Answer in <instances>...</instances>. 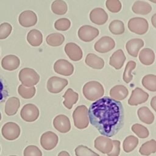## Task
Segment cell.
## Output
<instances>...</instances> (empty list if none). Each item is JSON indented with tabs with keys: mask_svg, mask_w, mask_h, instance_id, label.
Wrapping results in <instances>:
<instances>
[{
	"mask_svg": "<svg viewBox=\"0 0 156 156\" xmlns=\"http://www.w3.org/2000/svg\"><path fill=\"white\" fill-rule=\"evenodd\" d=\"M108 28L110 31L115 35H121L123 34L125 30L123 22L118 20L112 21L110 23Z\"/></svg>",
	"mask_w": 156,
	"mask_h": 156,
	"instance_id": "e575fe53",
	"label": "cell"
},
{
	"mask_svg": "<svg viewBox=\"0 0 156 156\" xmlns=\"http://www.w3.org/2000/svg\"><path fill=\"white\" fill-rule=\"evenodd\" d=\"M18 77L22 85L26 87H34L40 80L39 74L34 69L30 68H24L21 69Z\"/></svg>",
	"mask_w": 156,
	"mask_h": 156,
	"instance_id": "3957f363",
	"label": "cell"
},
{
	"mask_svg": "<svg viewBox=\"0 0 156 156\" xmlns=\"http://www.w3.org/2000/svg\"><path fill=\"white\" fill-rule=\"evenodd\" d=\"M9 96V91L2 79L0 77V104L4 102Z\"/></svg>",
	"mask_w": 156,
	"mask_h": 156,
	"instance_id": "ee69618b",
	"label": "cell"
},
{
	"mask_svg": "<svg viewBox=\"0 0 156 156\" xmlns=\"http://www.w3.org/2000/svg\"><path fill=\"white\" fill-rule=\"evenodd\" d=\"M151 105L154 110H156V108H155V107H156V96L153 97V98L152 99V100L151 101Z\"/></svg>",
	"mask_w": 156,
	"mask_h": 156,
	"instance_id": "bcb514c9",
	"label": "cell"
},
{
	"mask_svg": "<svg viewBox=\"0 0 156 156\" xmlns=\"http://www.w3.org/2000/svg\"><path fill=\"white\" fill-rule=\"evenodd\" d=\"M115 47V42L113 38L108 36L101 37L94 44V49L100 53H105L110 51Z\"/></svg>",
	"mask_w": 156,
	"mask_h": 156,
	"instance_id": "7c38bea8",
	"label": "cell"
},
{
	"mask_svg": "<svg viewBox=\"0 0 156 156\" xmlns=\"http://www.w3.org/2000/svg\"><path fill=\"white\" fill-rule=\"evenodd\" d=\"M21 130L20 126L15 122H8L5 123L1 129L2 136L9 141L17 139L20 135Z\"/></svg>",
	"mask_w": 156,
	"mask_h": 156,
	"instance_id": "8992f818",
	"label": "cell"
},
{
	"mask_svg": "<svg viewBox=\"0 0 156 156\" xmlns=\"http://www.w3.org/2000/svg\"><path fill=\"white\" fill-rule=\"evenodd\" d=\"M132 130L140 138H146L149 136L148 129L140 124H135L132 126Z\"/></svg>",
	"mask_w": 156,
	"mask_h": 156,
	"instance_id": "74e56055",
	"label": "cell"
},
{
	"mask_svg": "<svg viewBox=\"0 0 156 156\" xmlns=\"http://www.w3.org/2000/svg\"><path fill=\"white\" fill-rule=\"evenodd\" d=\"M129 91L127 88L122 85H117L112 87L110 90V96L112 99L116 101L124 99L128 95Z\"/></svg>",
	"mask_w": 156,
	"mask_h": 156,
	"instance_id": "7402d4cb",
	"label": "cell"
},
{
	"mask_svg": "<svg viewBox=\"0 0 156 156\" xmlns=\"http://www.w3.org/2000/svg\"><path fill=\"white\" fill-rule=\"evenodd\" d=\"M65 41V37L60 33H54L48 35L46 37V41L51 46H58L63 44Z\"/></svg>",
	"mask_w": 156,
	"mask_h": 156,
	"instance_id": "f546056e",
	"label": "cell"
},
{
	"mask_svg": "<svg viewBox=\"0 0 156 156\" xmlns=\"http://www.w3.org/2000/svg\"><path fill=\"white\" fill-rule=\"evenodd\" d=\"M54 70L58 74L69 76L73 73L74 66L66 60L58 59L54 64Z\"/></svg>",
	"mask_w": 156,
	"mask_h": 156,
	"instance_id": "8fae6325",
	"label": "cell"
},
{
	"mask_svg": "<svg viewBox=\"0 0 156 156\" xmlns=\"http://www.w3.org/2000/svg\"><path fill=\"white\" fill-rule=\"evenodd\" d=\"M20 64V58L15 55H7L4 57L1 60V66L7 71L16 69Z\"/></svg>",
	"mask_w": 156,
	"mask_h": 156,
	"instance_id": "d6986e66",
	"label": "cell"
},
{
	"mask_svg": "<svg viewBox=\"0 0 156 156\" xmlns=\"http://www.w3.org/2000/svg\"><path fill=\"white\" fill-rule=\"evenodd\" d=\"M68 82L66 79L53 76L50 77L47 82V89L52 93L61 92L68 85Z\"/></svg>",
	"mask_w": 156,
	"mask_h": 156,
	"instance_id": "9c48e42d",
	"label": "cell"
},
{
	"mask_svg": "<svg viewBox=\"0 0 156 156\" xmlns=\"http://www.w3.org/2000/svg\"><path fill=\"white\" fill-rule=\"evenodd\" d=\"M126 57L122 49H118L110 57L109 64L116 69H121L125 61Z\"/></svg>",
	"mask_w": 156,
	"mask_h": 156,
	"instance_id": "44dd1931",
	"label": "cell"
},
{
	"mask_svg": "<svg viewBox=\"0 0 156 156\" xmlns=\"http://www.w3.org/2000/svg\"><path fill=\"white\" fill-rule=\"evenodd\" d=\"M151 21H152V24L153 25V26L155 28L156 27V14H154L151 19Z\"/></svg>",
	"mask_w": 156,
	"mask_h": 156,
	"instance_id": "7dc6e473",
	"label": "cell"
},
{
	"mask_svg": "<svg viewBox=\"0 0 156 156\" xmlns=\"http://www.w3.org/2000/svg\"><path fill=\"white\" fill-rule=\"evenodd\" d=\"M20 106V99L16 97L9 98L5 104V113L8 116H12L16 113Z\"/></svg>",
	"mask_w": 156,
	"mask_h": 156,
	"instance_id": "cb8c5ba5",
	"label": "cell"
},
{
	"mask_svg": "<svg viewBox=\"0 0 156 156\" xmlns=\"http://www.w3.org/2000/svg\"><path fill=\"white\" fill-rule=\"evenodd\" d=\"M63 98L65 101L63 102V105L68 109H71L73 105L75 104L79 99V94L73 91L71 88H68L65 93Z\"/></svg>",
	"mask_w": 156,
	"mask_h": 156,
	"instance_id": "d4e9b609",
	"label": "cell"
},
{
	"mask_svg": "<svg viewBox=\"0 0 156 156\" xmlns=\"http://www.w3.org/2000/svg\"><path fill=\"white\" fill-rule=\"evenodd\" d=\"M75 154L76 156H99V154L83 145H79L75 149Z\"/></svg>",
	"mask_w": 156,
	"mask_h": 156,
	"instance_id": "f35d334b",
	"label": "cell"
},
{
	"mask_svg": "<svg viewBox=\"0 0 156 156\" xmlns=\"http://www.w3.org/2000/svg\"><path fill=\"white\" fill-rule=\"evenodd\" d=\"M128 28L135 34L143 35L148 30L149 24L147 21L143 18H132L128 22Z\"/></svg>",
	"mask_w": 156,
	"mask_h": 156,
	"instance_id": "5b68a950",
	"label": "cell"
},
{
	"mask_svg": "<svg viewBox=\"0 0 156 156\" xmlns=\"http://www.w3.org/2000/svg\"><path fill=\"white\" fill-rule=\"evenodd\" d=\"M12 26L8 23H4L0 25V40L7 38L11 34Z\"/></svg>",
	"mask_w": 156,
	"mask_h": 156,
	"instance_id": "7bdbcfd3",
	"label": "cell"
},
{
	"mask_svg": "<svg viewBox=\"0 0 156 156\" xmlns=\"http://www.w3.org/2000/svg\"><path fill=\"white\" fill-rule=\"evenodd\" d=\"M138 116L139 119L143 122L151 124L154 121V115L147 107H140L138 110Z\"/></svg>",
	"mask_w": 156,
	"mask_h": 156,
	"instance_id": "f1b7e54d",
	"label": "cell"
},
{
	"mask_svg": "<svg viewBox=\"0 0 156 156\" xmlns=\"http://www.w3.org/2000/svg\"><path fill=\"white\" fill-rule=\"evenodd\" d=\"M18 92L23 98L30 99L35 94L36 88L35 87H26L21 84L18 87Z\"/></svg>",
	"mask_w": 156,
	"mask_h": 156,
	"instance_id": "d590c367",
	"label": "cell"
},
{
	"mask_svg": "<svg viewBox=\"0 0 156 156\" xmlns=\"http://www.w3.org/2000/svg\"><path fill=\"white\" fill-rule=\"evenodd\" d=\"M18 21L23 27H32L36 24L37 22V16L36 13L32 10H25L20 13Z\"/></svg>",
	"mask_w": 156,
	"mask_h": 156,
	"instance_id": "5bb4252c",
	"label": "cell"
},
{
	"mask_svg": "<svg viewBox=\"0 0 156 156\" xmlns=\"http://www.w3.org/2000/svg\"><path fill=\"white\" fill-rule=\"evenodd\" d=\"M58 138L57 135L51 131H48L42 134L40 138V143L42 147L47 151L52 150L57 144Z\"/></svg>",
	"mask_w": 156,
	"mask_h": 156,
	"instance_id": "30bf717a",
	"label": "cell"
},
{
	"mask_svg": "<svg viewBox=\"0 0 156 156\" xmlns=\"http://www.w3.org/2000/svg\"><path fill=\"white\" fill-rule=\"evenodd\" d=\"M27 40L31 46H38L43 42V35L40 30L32 29L27 34Z\"/></svg>",
	"mask_w": 156,
	"mask_h": 156,
	"instance_id": "4316f807",
	"label": "cell"
},
{
	"mask_svg": "<svg viewBox=\"0 0 156 156\" xmlns=\"http://www.w3.org/2000/svg\"><path fill=\"white\" fill-rule=\"evenodd\" d=\"M138 139L133 135H129L127 136L123 141V149L128 153L130 152L135 149L138 144Z\"/></svg>",
	"mask_w": 156,
	"mask_h": 156,
	"instance_id": "836d02e7",
	"label": "cell"
},
{
	"mask_svg": "<svg viewBox=\"0 0 156 156\" xmlns=\"http://www.w3.org/2000/svg\"><path fill=\"white\" fill-rule=\"evenodd\" d=\"M139 60L144 65H151L155 60V54L150 48L143 49L139 54Z\"/></svg>",
	"mask_w": 156,
	"mask_h": 156,
	"instance_id": "484cf974",
	"label": "cell"
},
{
	"mask_svg": "<svg viewBox=\"0 0 156 156\" xmlns=\"http://www.w3.org/2000/svg\"><path fill=\"white\" fill-rule=\"evenodd\" d=\"M0 151H1V147H0Z\"/></svg>",
	"mask_w": 156,
	"mask_h": 156,
	"instance_id": "f5cc1de1",
	"label": "cell"
},
{
	"mask_svg": "<svg viewBox=\"0 0 156 156\" xmlns=\"http://www.w3.org/2000/svg\"><path fill=\"white\" fill-rule=\"evenodd\" d=\"M65 51L69 58L73 61H79L82 59L83 52L77 44L74 43H68L65 46Z\"/></svg>",
	"mask_w": 156,
	"mask_h": 156,
	"instance_id": "e0dca14e",
	"label": "cell"
},
{
	"mask_svg": "<svg viewBox=\"0 0 156 156\" xmlns=\"http://www.w3.org/2000/svg\"><path fill=\"white\" fill-rule=\"evenodd\" d=\"M149 94L143 91L141 88L136 87L132 92L131 96L128 100V104L130 105H137L143 104L148 99Z\"/></svg>",
	"mask_w": 156,
	"mask_h": 156,
	"instance_id": "4fadbf2b",
	"label": "cell"
},
{
	"mask_svg": "<svg viewBox=\"0 0 156 156\" xmlns=\"http://www.w3.org/2000/svg\"><path fill=\"white\" fill-rule=\"evenodd\" d=\"M1 119V112H0V121Z\"/></svg>",
	"mask_w": 156,
	"mask_h": 156,
	"instance_id": "f907efd6",
	"label": "cell"
},
{
	"mask_svg": "<svg viewBox=\"0 0 156 156\" xmlns=\"http://www.w3.org/2000/svg\"><path fill=\"white\" fill-rule=\"evenodd\" d=\"M23 155L24 156H42V152L37 146L29 145L24 149Z\"/></svg>",
	"mask_w": 156,
	"mask_h": 156,
	"instance_id": "b9f144b4",
	"label": "cell"
},
{
	"mask_svg": "<svg viewBox=\"0 0 156 156\" xmlns=\"http://www.w3.org/2000/svg\"><path fill=\"white\" fill-rule=\"evenodd\" d=\"M94 147L101 152L107 154L110 153L113 149V141L110 138L107 136H100L95 139Z\"/></svg>",
	"mask_w": 156,
	"mask_h": 156,
	"instance_id": "9a60e30c",
	"label": "cell"
},
{
	"mask_svg": "<svg viewBox=\"0 0 156 156\" xmlns=\"http://www.w3.org/2000/svg\"><path fill=\"white\" fill-rule=\"evenodd\" d=\"M82 92L87 99L93 101L102 97L104 89L101 83L97 81H90L83 85Z\"/></svg>",
	"mask_w": 156,
	"mask_h": 156,
	"instance_id": "7a4b0ae2",
	"label": "cell"
},
{
	"mask_svg": "<svg viewBox=\"0 0 156 156\" xmlns=\"http://www.w3.org/2000/svg\"><path fill=\"white\" fill-rule=\"evenodd\" d=\"M113 147L111 152L107 154L108 156H118L120 152V141L118 140H112Z\"/></svg>",
	"mask_w": 156,
	"mask_h": 156,
	"instance_id": "f6af8a7d",
	"label": "cell"
},
{
	"mask_svg": "<svg viewBox=\"0 0 156 156\" xmlns=\"http://www.w3.org/2000/svg\"><path fill=\"white\" fill-rule=\"evenodd\" d=\"M156 151V141L155 140H149L144 143L140 148L139 152L143 155L148 156Z\"/></svg>",
	"mask_w": 156,
	"mask_h": 156,
	"instance_id": "1f68e13d",
	"label": "cell"
},
{
	"mask_svg": "<svg viewBox=\"0 0 156 156\" xmlns=\"http://www.w3.org/2000/svg\"><path fill=\"white\" fill-rule=\"evenodd\" d=\"M55 129L61 133H67L71 129V123L69 118L64 115H58L53 120Z\"/></svg>",
	"mask_w": 156,
	"mask_h": 156,
	"instance_id": "2e32d148",
	"label": "cell"
},
{
	"mask_svg": "<svg viewBox=\"0 0 156 156\" xmlns=\"http://www.w3.org/2000/svg\"><path fill=\"white\" fill-rule=\"evenodd\" d=\"M105 5L107 9L112 13H118L122 8V4L119 0H107Z\"/></svg>",
	"mask_w": 156,
	"mask_h": 156,
	"instance_id": "ab89813d",
	"label": "cell"
},
{
	"mask_svg": "<svg viewBox=\"0 0 156 156\" xmlns=\"http://www.w3.org/2000/svg\"><path fill=\"white\" fill-rule=\"evenodd\" d=\"M136 67V63L134 61L130 60L127 63L126 66L124 73H123V80L128 83H129L133 79V76L132 74V71Z\"/></svg>",
	"mask_w": 156,
	"mask_h": 156,
	"instance_id": "8d00e7d4",
	"label": "cell"
},
{
	"mask_svg": "<svg viewBox=\"0 0 156 156\" xmlns=\"http://www.w3.org/2000/svg\"><path fill=\"white\" fill-rule=\"evenodd\" d=\"M57 156H70V155L68 152H66L65 151H61L60 152H59Z\"/></svg>",
	"mask_w": 156,
	"mask_h": 156,
	"instance_id": "c3c4849f",
	"label": "cell"
},
{
	"mask_svg": "<svg viewBox=\"0 0 156 156\" xmlns=\"http://www.w3.org/2000/svg\"><path fill=\"white\" fill-rule=\"evenodd\" d=\"M99 34V31L96 27L90 25L81 26L78 30L79 38L85 42H90L96 38Z\"/></svg>",
	"mask_w": 156,
	"mask_h": 156,
	"instance_id": "ba28073f",
	"label": "cell"
},
{
	"mask_svg": "<svg viewBox=\"0 0 156 156\" xmlns=\"http://www.w3.org/2000/svg\"><path fill=\"white\" fill-rule=\"evenodd\" d=\"M71 26V21L67 18H60L54 23L55 29L60 31L67 30Z\"/></svg>",
	"mask_w": 156,
	"mask_h": 156,
	"instance_id": "60d3db41",
	"label": "cell"
},
{
	"mask_svg": "<svg viewBox=\"0 0 156 156\" xmlns=\"http://www.w3.org/2000/svg\"><path fill=\"white\" fill-rule=\"evenodd\" d=\"M39 110L38 107L33 104H27L24 105L20 112L21 118L26 122H33L37 119L39 116Z\"/></svg>",
	"mask_w": 156,
	"mask_h": 156,
	"instance_id": "52a82bcc",
	"label": "cell"
},
{
	"mask_svg": "<svg viewBox=\"0 0 156 156\" xmlns=\"http://www.w3.org/2000/svg\"><path fill=\"white\" fill-rule=\"evenodd\" d=\"M85 62L88 66L96 69H102L105 64L104 61L102 58L92 53L87 54Z\"/></svg>",
	"mask_w": 156,
	"mask_h": 156,
	"instance_id": "603a6c76",
	"label": "cell"
},
{
	"mask_svg": "<svg viewBox=\"0 0 156 156\" xmlns=\"http://www.w3.org/2000/svg\"><path fill=\"white\" fill-rule=\"evenodd\" d=\"M132 9L135 13L146 15L151 12L152 7L149 3L146 2L142 1H136L133 4Z\"/></svg>",
	"mask_w": 156,
	"mask_h": 156,
	"instance_id": "83f0119b",
	"label": "cell"
},
{
	"mask_svg": "<svg viewBox=\"0 0 156 156\" xmlns=\"http://www.w3.org/2000/svg\"><path fill=\"white\" fill-rule=\"evenodd\" d=\"M88 116L91 124L105 136L111 137L116 135L124 123L122 104L108 97L93 102L88 110Z\"/></svg>",
	"mask_w": 156,
	"mask_h": 156,
	"instance_id": "6da1fadb",
	"label": "cell"
},
{
	"mask_svg": "<svg viewBox=\"0 0 156 156\" xmlns=\"http://www.w3.org/2000/svg\"><path fill=\"white\" fill-rule=\"evenodd\" d=\"M149 1H150L154 3H156V0H149Z\"/></svg>",
	"mask_w": 156,
	"mask_h": 156,
	"instance_id": "681fc988",
	"label": "cell"
},
{
	"mask_svg": "<svg viewBox=\"0 0 156 156\" xmlns=\"http://www.w3.org/2000/svg\"><path fill=\"white\" fill-rule=\"evenodd\" d=\"M142 85L147 90L151 91H156V76L154 74H147L143 77Z\"/></svg>",
	"mask_w": 156,
	"mask_h": 156,
	"instance_id": "d6a6232c",
	"label": "cell"
},
{
	"mask_svg": "<svg viewBox=\"0 0 156 156\" xmlns=\"http://www.w3.org/2000/svg\"><path fill=\"white\" fill-rule=\"evenodd\" d=\"M73 118L76 127L79 129L87 128L89 124L87 107L84 105L77 107L73 112Z\"/></svg>",
	"mask_w": 156,
	"mask_h": 156,
	"instance_id": "277c9868",
	"label": "cell"
},
{
	"mask_svg": "<svg viewBox=\"0 0 156 156\" xmlns=\"http://www.w3.org/2000/svg\"><path fill=\"white\" fill-rule=\"evenodd\" d=\"M10 156H16V155H10Z\"/></svg>",
	"mask_w": 156,
	"mask_h": 156,
	"instance_id": "816d5d0a",
	"label": "cell"
},
{
	"mask_svg": "<svg viewBox=\"0 0 156 156\" xmlns=\"http://www.w3.org/2000/svg\"><path fill=\"white\" fill-rule=\"evenodd\" d=\"M144 46V41L140 38H133L126 44V49L129 55L133 57L138 56L140 49Z\"/></svg>",
	"mask_w": 156,
	"mask_h": 156,
	"instance_id": "ffe728a7",
	"label": "cell"
},
{
	"mask_svg": "<svg viewBox=\"0 0 156 156\" xmlns=\"http://www.w3.org/2000/svg\"><path fill=\"white\" fill-rule=\"evenodd\" d=\"M108 15L102 8H95L90 13V20L98 25L104 24L108 20Z\"/></svg>",
	"mask_w": 156,
	"mask_h": 156,
	"instance_id": "ac0fdd59",
	"label": "cell"
},
{
	"mask_svg": "<svg viewBox=\"0 0 156 156\" xmlns=\"http://www.w3.org/2000/svg\"><path fill=\"white\" fill-rule=\"evenodd\" d=\"M51 10L54 13L62 15L67 12L68 5L63 0H55L51 4Z\"/></svg>",
	"mask_w": 156,
	"mask_h": 156,
	"instance_id": "4dcf8cb0",
	"label": "cell"
}]
</instances>
